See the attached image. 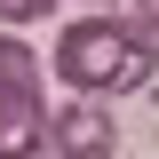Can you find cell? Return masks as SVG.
Returning <instances> with one entry per match:
<instances>
[{
  "label": "cell",
  "instance_id": "obj_1",
  "mask_svg": "<svg viewBox=\"0 0 159 159\" xmlns=\"http://www.w3.org/2000/svg\"><path fill=\"white\" fill-rule=\"evenodd\" d=\"M151 40L135 32L127 16H80V24H64V40H56V80L72 88V96H127V88H143L151 80Z\"/></svg>",
  "mask_w": 159,
  "mask_h": 159
},
{
  "label": "cell",
  "instance_id": "obj_2",
  "mask_svg": "<svg viewBox=\"0 0 159 159\" xmlns=\"http://www.w3.org/2000/svg\"><path fill=\"white\" fill-rule=\"evenodd\" d=\"M48 151V103H40V56L24 32H0V159Z\"/></svg>",
  "mask_w": 159,
  "mask_h": 159
},
{
  "label": "cell",
  "instance_id": "obj_3",
  "mask_svg": "<svg viewBox=\"0 0 159 159\" xmlns=\"http://www.w3.org/2000/svg\"><path fill=\"white\" fill-rule=\"evenodd\" d=\"M48 151L56 159H111L119 151V119L103 111L96 96H64L48 111Z\"/></svg>",
  "mask_w": 159,
  "mask_h": 159
},
{
  "label": "cell",
  "instance_id": "obj_4",
  "mask_svg": "<svg viewBox=\"0 0 159 159\" xmlns=\"http://www.w3.org/2000/svg\"><path fill=\"white\" fill-rule=\"evenodd\" d=\"M64 0H0V24L8 32H24V24H40V16H56Z\"/></svg>",
  "mask_w": 159,
  "mask_h": 159
},
{
  "label": "cell",
  "instance_id": "obj_5",
  "mask_svg": "<svg viewBox=\"0 0 159 159\" xmlns=\"http://www.w3.org/2000/svg\"><path fill=\"white\" fill-rule=\"evenodd\" d=\"M135 32H143V40L159 48V0H135Z\"/></svg>",
  "mask_w": 159,
  "mask_h": 159
},
{
  "label": "cell",
  "instance_id": "obj_6",
  "mask_svg": "<svg viewBox=\"0 0 159 159\" xmlns=\"http://www.w3.org/2000/svg\"><path fill=\"white\" fill-rule=\"evenodd\" d=\"M88 16H111V8H103V0H88Z\"/></svg>",
  "mask_w": 159,
  "mask_h": 159
}]
</instances>
